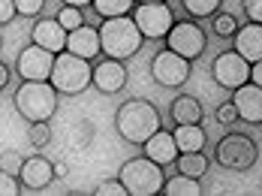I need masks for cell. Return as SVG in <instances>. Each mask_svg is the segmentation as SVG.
<instances>
[{
  "label": "cell",
  "instance_id": "cb8c5ba5",
  "mask_svg": "<svg viewBox=\"0 0 262 196\" xmlns=\"http://www.w3.org/2000/svg\"><path fill=\"white\" fill-rule=\"evenodd\" d=\"M184 9H187V15H193V18H208L214 15L217 9H220V3L223 0H181Z\"/></svg>",
  "mask_w": 262,
  "mask_h": 196
},
{
  "label": "cell",
  "instance_id": "d6986e66",
  "mask_svg": "<svg viewBox=\"0 0 262 196\" xmlns=\"http://www.w3.org/2000/svg\"><path fill=\"white\" fill-rule=\"evenodd\" d=\"M172 121H178V124H199L202 121V103L196 100V97H190V94H181V97H175L172 100Z\"/></svg>",
  "mask_w": 262,
  "mask_h": 196
},
{
  "label": "cell",
  "instance_id": "9a60e30c",
  "mask_svg": "<svg viewBox=\"0 0 262 196\" xmlns=\"http://www.w3.org/2000/svg\"><path fill=\"white\" fill-rule=\"evenodd\" d=\"M30 36H33L36 46L49 49L52 55H60L67 49V30H63V25L57 18H39L33 25V30H30Z\"/></svg>",
  "mask_w": 262,
  "mask_h": 196
},
{
  "label": "cell",
  "instance_id": "3957f363",
  "mask_svg": "<svg viewBox=\"0 0 262 196\" xmlns=\"http://www.w3.org/2000/svg\"><path fill=\"white\" fill-rule=\"evenodd\" d=\"M91 79H94L91 60L73 55V52H67V49H63L60 55H54V67H52L49 82L54 84L57 94H70V97L84 94V91L91 88Z\"/></svg>",
  "mask_w": 262,
  "mask_h": 196
},
{
  "label": "cell",
  "instance_id": "d4e9b609",
  "mask_svg": "<svg viewBox=\"0 0 262 196\" xmlns=\"http://www.w3.org/2000/svg\"><path fill=\"white\" fill-rule=\"evenodd\" d=\"M27 142L36 145V148L49 145V142H52V127H49V121H30V127H27Z\"/></svg>",
  "mask_w": 262,
  "mask_h": 196
},
{
  "label": "cell",
  "instance_id": "8992f818",
  "mask_svg": "<svg viewBox=\"0 0 262 196\" xmlns=\"http://www.w3.org/2000/svg\"><path fill=\"white\" fill-rule=\"evenodd\" d=\"M259 160V148L256 142L244 133H229L217 142V163L232 172H247V169L256 166Z\"/></svg>",
  "mask_w": 262,
  "mask_h": 196
},
{
  "label": "cell",
  "instance_id": "52a82bcc",
  "mask_svg": "<svg viewBox=\"0 0 262 196\" xmlns=\"http://www.w3.org/2000/svg\"><path fill=\"white\" fill-rule=\"evenodd\" d=\"M133 21L145 39H166V33L175 25V15L169 3H139L133 6Z\"/></svg>",
  "mask_w": 262,
  "mask_h": 196
},
{
  "label": "cell",
  "instance_id": "d6a6232c",
  "mask_svg": "<svg viewBox=\"0 0 262 196\" xmlns=\"http://www.w3.org/2000/svg\"><path fill=\"white\" fill-rule=\"evenodd\" d=\"M244 12H247L250 21L262 25V0H244Z\"/></svg>",
  "mask_w": 262,
  "mask_h": 196
},
{
  "label": "cell",
  "instance_id": "7a4b0ae2",
  "mask_svg": "<svg viewBox=\"0 0 262 196\" xmlns=\"http://www.w3.org/2000/svg\"><path fill=\"white\" fill-rule=\"evenodd\" d=\"M100 49L105 57H115V60H127L142 49V33L136 28L133 15H115V18H105L100 25Z\"/></svg>",
  "mask_w": 262,
  "mask_h": 196
},
{
  "label": "cell",
  "instance_id": "2e32d148",
  "mask_svg": "<svg viewBox=\"0 0 262 196\" xmlns=\"http://www.w3.org/2000/svg\"><path fill=\"white\" fill-rule=\"evenodd\" d=\"M67 52L84 57V60H94V57L103 52L100 49V30L91 28V25H81V28L70 30L67 33Z\"/></svg>",
  "mask_w": 262,
  "mask_h": 196
},
{
  "label": "cell",
  "instance_id": "e0dca14e",
  "mask_svg": "<svg viewBox=\"0 0 262 196\" xmlns=\"http://www.w3.org/2000/svg\"><path fill=\"white\" fill-rule=\"evenodd\" d=\"M145 145V157H151L154 163H160V166H169V163H175L178 160V145H175V136L172 133H166L163 127H160L157 133L151 136V139L142 142Z\"/></svg>",
  "mask_w": 262,
  "mask_h": 196
},
{
  "label": "cell",
  "instance_id": "4dcf8cb0",
  "mask_svg": "<svg viewBox=\"0 0 262 196\" xmlns=\"http://www.w3.org/2000/svg\"><path fill=\"white\" fill-rule=\"evenodd\" d=\"M21 190V181L15 178V175H9V172H3L0 169V196H12Z\"/></svg>",
  "mask_w": 262,
  "mask_h": 196
},
{
  "label": "cell",
  "instance_id": "30bf717a",
  "mask_svg": "<svg viewBox=\"0 0 262 196\" xmlns=\"http://www.w3.org/2000/svg\"><path fill=\"white\" fill-rule=\"evenodd\" d=\"M211 76H214V82L220 84V88L235 91V88L250 82V63L238 55V52H223V55L214 57Z\"/></svg>",
  "mask_w": 262,
  "mask_h": 196
},
{
  "label": "cell",
  "instance_id": "9c48e42d",
  "mask_svg": "<svg viewBox=\"0 0 262 196\" xmlns=\"http://www.w3.org/2000/svg\"><path fill=\"white\" fill-rule=\"evenodd\" d=\"M190 73H193V60L175 55L172 49L154 55V60H151V76H154V82L163 84V88H181V84L190 79Z\"/></svg>",
  "mask_w": 262,
  "mask_h": 196
},
{
  "label": "cell",
  "instance_id": "4316f807",
  "mask_svg": "<svg viewBox=\"0 0 262 196\" xmlns=\"http://www.w3.org/2000/svg\"><path fill=\"white\" fill-rule=\"evenodd\" d=\"M21 163H25V157H21V151H0V169L3 172H9V175H15L18 178V172H21Z\"/></svg>",
  "mask_w": 262,
  "mask_h": 196
},
{
  "label": "cell",
  "instance_id": "1f68e13d",
  "mask_svg": "<svg viewBox=\"0 0 262 196\" xmlns=\"http://www.w3.org/2000/svg\"><path fill=\"white\" fill-rule=\"evenodd\" d=\"M238 121V109H235V103H223L220 109H217V124H235Z\"/></svg>",
  "mask_w": 262,
  "mask_h": 196
},
{
  "label": "cell",
  "instance_id": "603a6c76",
  "mask_svg": "<svg viewBox=\"0 0 262 196\" xmlns=\"http://www.w3.org/2000/svg\"><path fill=\"white\" fill-rule=\"evenodd\" d=\"M91 6L97 9V15L115 18V15H130L136 0H91Z\"/></svg>",
  "mask_w": 262,
  "mask_h": 196
},
{
  "label": "cell",
  "instance_id": "4fadbf2b",
  "mask_svg": "<svg viewBox=\"0 0 262 196\" xmlns=\"http://www.w3.org/2000/svg\"><path fill=\"white\" fill-rule=\"evenodd\" d=\"M91 84H97V91H103V94H118V91H124V84H127V67H124V60L105 57L103 63H97Z\"/></svg>",
  "mask_w": 262,
  "mask_h": 196
},
{
  "label": "cell",
  "instance_id": "5bb4252c",
  "mask_svg": "<svg viewBox=\"0 0 262 196\" xmlns=\"http://www.w3.org/2000/svg\"><path fill=\"white\" fill-rule=\"evenodd\" d=\"M238 109V118L247 121V124H262V84H241L235 88V97H232Z\"/></svg>",
  "mask_w": 262,
  "mask_h": 196
},
{
  "label": "cell",
  "instance_id": "f35d334b",
  "mask_svg": "<svg viewBox=\"0 0 262 196\" xmlns=\"http://www.w3.org/2000/svg\"><path fill=\"white\" fill-rule=\"evenodd\" d=\"M0 46H3V36H0Z\"/></svg>",
  "mask_w": 262,
  "mask_h": 196
},
{
  "label": "cell",
  "instance_id": "8d00e7d4",
  "mask_svg": "<svg viewBox=\"0 0 262 196\" xmlns=\"http://www.w3.org/2000/svg\"><path fill=\"white\" fill-rule=\"evenodd\" d=\"M88 3H91V0H63V6H88Z\"/></svg>",
  "mask_w": 262,
  "mask_h": 196
},
{
  "label": "cell",
  "instance_id": "44dd1931",
  "mask_svg": "<svg viewBox=\"0 0 262 196\" xmlns=\"http://www.w3.org/2000/svg\"><path fill=\"white\" fill-rule=\"evenodd\" d=\"M175 166H178V172L190 175V178H202L208 172V157L202 151H184V154H178Z\"/></svg>",
  "mask_w": 262,
  "mask_h": 196
},
{
  "label": "cell",
  "instance_id": "836d02e7",
  "mask_svg": "<svg viewBox=\"0 0 262 196\" xmlns=\"http://www.w3.org/2000/svg\"><path fill=\"white\" fill-rule=\"evenodd\" d=\"M15 15H18L15 12V3L12 0H0V25H9Z\"/></svg>",
  "mask_w": 262,
  "mask_h": 196
},
{
  "label": "cell",
  "instance_id": "f1b7e54d",
  "mask_svg": "<svg viewBox=\"0 0 262 196\" xmlns=\"http://www.w3.org/2000/svg\"><path fill=\"white\" fill-rule=\"evenodd\" d=\"M235 30H238L235 15H226V12H223V15L214 18V33H217V36H235Z\"/></svg>",
  "mask_w": 262,
  "mask_h": 196
},
{
  "label": "cell",
  "instance_id": "277c9868",
  "mask_svg": "<svg viewBox=\"0 0 262 196\" xmlns=\"http://www.w3.org/2000/svg\"><path fill=\"white\" fill-rule=\"evenodd\" d=\"M15 109L27 121H52L57 112V91L52 82H21L15 91Z\"/></svg>",
  "mask_w": 262,
  "mask_h": 196
},
{
  "label": "cell",
  "instance_id": "ba28073f",
  "mask_svg": "<svg viewBox=\"0 0 262 196\" xmlns=\"http://www.w3.org/2000/svg\"><path fill=\"white\" fill-rule=\"evenodd\" d=\"M166 46L175 55L187 57V60H196V57L208 49V36H205V30L199 28L196 21L187 18V21H175L172 25V30L166 33Z\"/></svg>",
  "mask_w": 262,
  "mask_h": 196
},
{
  "label": "cell",
  "instance_id": "7c38bea8",
  "mask_svg": "<svg viewBox=\"0 0 262 196\" xmlns=\"http://www.w3.org/2000/svg\"><path fill=\"white\" fill-rule=\"evenodd\" d=\"M18 181L27 190H46L54 181V163L46 160V157H39V154L36 157H25L21 172H18Z\"/></svg>",
  "mask_w": 262,
  "mask_h": 196
},
{
  "label": "cell",
  "instance_id": "83f0119b",
  "mask_svg": "<svg viewBox=\"0 0 262 196\" xmlns=\"http://www.w3.org/2000/svg\"><path fill=\"white\" fill-rule=\"evenodd\" d=\"M94 193H100V196H130L121 178H105V181H100Z\"/></svg>",
  "mask_w": 262,
  "mask_h": 196
},
{
  "label": "cell",
  "instance_id": "f546056e",
  "mask_svg": "<svg viewBox=\"0 0 262 196\" xmlns=\"http://www.w3.org/2000/svg\"><path fill=\"white\" fill-rule=\"evenodd\" d=\"M12 3H15V12H18V15H25V18L39 15V12H42V6H46V0H12Z\"/></svg>",
  "mask_w": 262,
  "mask_h": 196
},
{
  "label": "cell",
  "instance_id": "5b68a950",
  "mask_svg": "<svg viewBox=\"0 0 262 196\" xmlns=\"http://www.w3.org/2000/svg\"><path fill=\"white\" fill-rule=\"evenodd\" d=\"M121 181H124V187H127V193L133 196H154L163 190V184H166V175H163V166L154 163L151 157H133L127 160L124 166H121V175H118Z\"/></svg>",
  "mask_w": 262,
  "mask_h": 196
},
{
  "label": "cell",
  "instance_id": "e575fe53",
  "mask_svg": "<svg viewBox=\"0 0 262 196\" xmlns=\"http://www.w3.org/2000/svg\"><path fill=\"white\" fill-rule=\"evenodd\" d=\"M250 82H253V84H262V60L250 63Z\"/></svg>",
  "mask_w": 262,
  "mask_h": 196
},
{
  "label": "cell",
  "instance_id": "ffe728a7",
  "mask_svg": "<svg viewBox=\"0 0 262 196\" xmlns=\"http://www.w3.org/2000/svg\"><path fill=\"white\" fill-rule=\"evenodd\" d=\"M175 136V145H178V151H202L205 148V130H202V124H178V130L172 133Z\"/></svg>",
  "mask_w": 262,
  "mask_h": 196
},
{
  "label": "cell",
  "instance_id": "7402d4cb",
  "mask_svg": "<svg viewBox=\"0 0 262 196\" xmlns=\"http://www.w3.org/2000/svg\"><path fill=\"white\" fill-rule=\"evenodd\" d=\"M163 190L169 196H196V193H202V184H199V178H190V175L178 172L175 178H166Z\"/></svg>",
  "mask_w": 262,
  "mask_h": 196
},
{
  "label": "cell",
  "instance_id": "8fae6325",
  "mask_svg": "<svg viewBox=\"0 0 262 196\" xmlns=\"http://www.w3.org/2000/svg\"><path fill=\"white\" fill-rule=\"evenodd\" d=\"M54 67V55L42 46H27L18 52V60H15V70L21 76V82H49Z\"/></svg>",
  "mask_w": 262,
  "mask_h": 196
},
{
  "label": "cell",
  "instance_id": "6da1fadb",
  "mask_svg": "<svg viewBox=\"0 0 262 196\" xmlns=\"http://www.w3.org/2000/svg\"><path fill=\"white\" fill-rule=\"evenodd\" d=\"M115 127L121 139H127L130 145H142L160 130V112L148 100H127L115 115Z\"/></svg>",
  "mask_w": 262,
  "mask_h": 196
},
{
  "label": "cell",
  "instance_id": "74e56055",
  "mask_svg": "<svg viewBox=\"0 0 262 196\" xmlns=\"http://www.w3.org/2000/svg\"><path fill=\"white\" fill-rule=\"evenodd\" d=\"M139 3H166V0H139Z\"/></svg>",
  "mask_w": 262,
  "mask_h": 196
},
{
  "label": "cell",
  "instance_id": "484cf974",
  "mask_svg": "<svg viewBox=\"0 0 262 196\" xmlns=\"http://www.w3.org/2000/svg\"><path fill=\"white\" fill-rule=\"evenodd\" d=\"M57 21L63 25V30L70 33V30H76L84 25V12H81L79 6H60V12H57Z\"/></svg>",
  "mask_w": 262,
  "mask_h": 196
},
{
  "label": "cell",
  "instance_id": "d590c367",
  "mask_svg": "<svg viewBox=\"0 0 262 196\" xmlns=\"http://www.w3.org/2000/svg\"><path fill=\"white\" fill-rule=\"evenodd\" d=\"M6 84H9V67H6V63L0 60V91H3Z\"/></svg>",
  "mask_w": 262,
  "mask_h": 196
},
{
  "label": "cell",
  "instance_id": "ac0fdd59",
  "mask_svg": "<svg viewBox=\"0 0 262 196\" xmlns=\"http://www.w3.org/2000/svg\"><path fill=\"white\" fill-rule=\"evenodd\" d=\"M235 52L247 63L262 60V25L250 21V25H244L241 30H235Z\"/></svg>",
  "mask_w": 262,
  "mask_h": 196
}]
</instances>
